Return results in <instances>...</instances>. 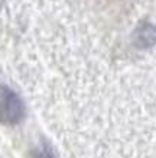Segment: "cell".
Listing matches in <instances>:
<instances>
[{
    "mask_svg": "<svg viewBox=\"0 0 156 158\" xmlns=\"http://www.w3.org/2000/svg\"><path fill=\"white\" fill-rule=\"evenodd\" d=\"M25 107L19 96L5 86H0V122L7 125L18 123L23 119Z\"/></svg>",
    "mask_w": 156,
    "mask_h": 158,
    "instance_id": "cell-1",
    "label": "cell"
}]
</instances>
